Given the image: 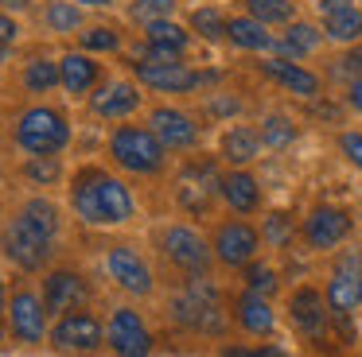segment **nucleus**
Instances as JSON below:
<instances>
[{"label":"nucleus","mask_w":362,"mask_h":357,"mask_svg":"<svg viewBox=\"0 0 362 357\" xmlns=\"http://www.w3.org/2000/svg\"><path fill=\"white\" fill-rule=\"evenodd\" d=\"M292 136H296V128H292V121H284V116H265V121H261V144L284 147V144H292Z\"/></svg>","instance_id":"2f4dec72"},{"label":"nucleus","mask_w":362,"mask_h":357,"mask_svg":"<svg viewBox=\"0 0 362 357\" xmlns=\"http://www.w3.org/2000/svg\"><path fill=\"white\" fill-rule=\"evenodd\" d=\"M4 253H8V260H16L20 268L35 272V268H43L47 256H51V237H43V233L20 214L16 222H8V229H4Z\"/></svg>","instance_id":"423d86ee"},{"label":"nucleus","mask_w":362,"mask_h":357,"mask_svg":"<svg viewBox=\"0 0 362 357\" xmlns=\"http://www.w3.org/2000/svg\"><path fill=\"white\" fill-rule=\"evenodd\" d=\"M172 8H175V0H136V4H133V20H144V23L168 20Z\"/></svg>","instance_id":"c9c22d12"},{"label":"nucleus","mask_w":362,"mask_h":357,"mask_svg":"<svg viewBox=\"0 0 362 357\" xmlns=\"http://www.w3.org/2000/svg\"><path fill=\"white\" fill-rule=\"evenodd\" d=\"M226 23H230V20H222V16L214 12V8H199V12L191 16V28H195L203 39H218V35H226Z\"/></svg>","instance_id":"473e14b6"},{"label":"nucleus","mask_w":362,"mask_h":357,"mask_svg":"<svg viewBox=\"0 0 362 357\" xmlns=\"http://www.w3.org/2000/svg\"><path fill=\"white\" fill-rule=\"evenodd\" d=\"M43 20H47V28H51V31L66 35V31H78L82 12H78V4H71V0H55V4H51L47 12H43Z\"/></svg>","instance_id":"c85d7f7f"},{"label":"nucleus","mask_w":362,"mask_h":357,"mask_svg":"<svg viewBox=\"0 0 362 357\" xmlns=\"http://www.w3.org/2000/svg\"><path fill=\"white\" fill-rule=\"evenodd\" d=\"M261 70H265V74L273 78L276 85H284V90H292V93H300V97H315V93H320V78H315L312 70H304L300 62L269 59V62H261Z\"/></svg>","instance_id":"412c9836"},{"label":"nucleus","mask_w":362,"mask_h":357,"mask_svg":"<svg viewBox=\"0 0 362 357\" xmlns=\"http://www.w3.org/2000/svg\"><path fill=\"white\" fill-rule=\"evenodd\" d=\"M82 47L86 51H117L121 39L113 28H90V31H82Z\"/></svg>","instance_id":"f704fd0d"},{"label":"nucleus","mask_w":362,"mask_h":357,"mask_svg":"<svg viewBox=\"0 0 362 357\" xmlns=\"http://www.w3.org/2000/svg\"><path fill=\"white\" fill-rule=\"evenodd\" d=\"M164 256L175 264V268L191 272V276H203L206 264H211V248H206V241L199 237L195 229H187V225H175V229L164 233Z\"/></svg>","instance_id":"0eeeda50"},{"label":"nucleus","mask_w":362,"mask_h":357,"mask_svg":"<svg viewBox=\"0 0 362 357\" xmlns=\"http://www.w3.org/2000/svg\"><path fill=\"white\" fill-rule=\"evenodd\" d=\"M234 310H238V322H242L250 334H269V330H273V322H276L269 299H265V295H253V291H245L242 299H238Z\"/></svg>","instance_id":"5701e85b"},{"label":"nucleus","mask_w":362,"mask_h":357,"mask_svg":"<svg viewBox=\"0 0 362 357\" xmlns=\"http://www.w3.org/2000/svg\"><path fill=\"white\" fill-rule=\"evenodd\" d=\"M288 315H292V326H296L304 338H312V341L327 338V299H323L315 287H300V291L292 295Z\"/></svg>","instance_id":"9d476101"},{"label":"nucleus","mask_w":362,"mask_h":357,"mask_svg":"<svg viewBox=\"0 0 362 357\" xmlns=\"http://www.w3.org/2000/svg\"><path fill=\"white\" fill-rule=\"evenodd\" d=\"M0 8H4V12H24L28 0H0Z\"/></svg>","instance_id":"c03bdc74"},{"label":"nucleus","mask_w":362,"mask_h":357,"mask_svg":"<svg viewBox=\"0 0 362 357\" xmlns=\"http://www.w3.org/2000/svg\"><path fill=\"white\" fill-rule=\"evenodd\" d=\"M4 54H8V47H4V43H0V62H4Z\"/></svg>","instance_id":"de8ad7c7"},{"label":"nucleus","mask_w":362,"mask_h":357,"mask_svg":"<svg viewBox=\"0 0 362 357\" xmlns=\"http://www.w3.org/2000/svg\"><path fill=\"white\" fill-rule=\"evenodd\" d=\"M351 233V214L339 206H315L304 222V237L312 248H335Z\"/></svg>","instance_id":"f8f14e48"},{"label":"nucleus","mask_w":362,"mask_h":357,"mask_svg":"<svg viewBox=\"0 0 362 357\" xmlns=\"http://www.w3.org/2000/svg\"><path fill=\"white\" fill-rule=\"evenodd\" d=\"M343 155L354 163V167H362V136L358 132H346L343 136Z\"/></svg>","instance_id":"58836bf2"},{"label":"nucleus","mask_w":362,"mask_h":357,"mask_svg":"<svg viewBox=\"0 0 362 357\" xmlns=\"http://www.w3.org/2000/svg\"><path fill=\"white\" fill-rule=\"evenodd\" d=\"M28 175H32L35 183H55V178H59L55 155H32V163H28Z\"/></svg>","instance_id":"4c0bfd02"},{"label":"nucleus","mask_w":362,"mask_h":357,"mask_svg":"<svg viewBox=\"0 0 362 357\" xmlns=\"http://www.w3.org/2000/svg\"><path fill=\"white\" fill-rule=\"evenodd\" d=\"M222 198H226L230 210H238V214H253V210L261 206V186L253 175H245V171H234V175L222 178Z\"/></svg>","instance_id":"4be33fe9"},{"label":"nucleus","mask_w":362,"mask_h":357,"mask_svg":"<svg viewBox=\"0 0 362 357\" xmlns=\"http://www.w3.org/2000/svg\"><path fill=\"white\" fill-rule=\"evenodd\" d=\"M71 202H74V214L90 225H121L133 217V198H129L125 183H117L105 171H82L74 178Z\"/></svg>","instance_id":"f257e3e1"},{"label":"nucleus","mask_w":362,"mask_h":357,"mask_svg":"<svg viewBox=\"0 0 362 357\" xmlns=\"http://www.w3.org/2000/svg\"><path fill=\"white\" fill-rule=\"evenodd\" d=\"M105 338H110L113 353H121V357H148V349H152V338L144 330L141 315L129 307L113 310L110 326H105Z\"/></svg>","instance_id":"6e6552de"},{"label":"nucleus","mask_w":362,"mask_h":357,"mask_svg":"<svg viewBox=\"0 0 362 357\" xmlns=\"http://www.w3.org/2000/svg\"><path fill=\"white\" fill-rule=\"evenodd\" d=\"M288 237H292V217L288 214H269L265 217V241L269 245H288Z\"/></svg>","instance_id":"e433bc0d"},{"label":"nucleus","mask_w":362,"mask_h":357,"mask_svg":"<svg viewBox=\"0 0 362 357\" xmlns=\"http://www.w3.org/2000/svg\"><path fill=\"white\" fill-rule=\"evenodd\" d=\"M245 287H250L253 295H273L276 291V272L269 268V264H253L250 260V279H245Z\"/></svg>","instance_id":"72a5a7b5"},{"label":"nucleus","mask_w":362,"mask_h":357,"mask_svg":"<svg viewBox=\"0 0 362 357\" xmlns=\"http://www.w3.org/2000/svg\"><path fill=\"white\" fill-rule=\"evenodd\" d=\"M16 35H20V28L12 23V16H4V12H0V43H4V47H12V43H16Z\"/></svg>","instance_id":"ea45409f"},{"label":"nucleus","mask_w":362,"mask_h":357,"mask_svg":"<svg viewBox=\"0 0 362 357\" xmlns=\"http://www.w3.org/2000/svg\"><path fill=\"white\" fill-rule=\"evenodd\" d=\"M71 4H86V8H110L113 0H71Z\"/></svg>","instance_id":"a18cd8bd"},{"label":"nucleus","mask_w":362,"mask_h":357,"mask_svg":"<svg viewBox=\"0 0 362 357\" xmlns=\"http://www.w3.org/2000/svg\"><path fill=\"white\" fill-rule=\"evenodd\" d=\"M320 16H323V35L335 43H354L362 39V12L351 0H320Z\"/></svg>","instance_id":"f3484780"},{"label":"nucleus","mask_w":362,"mask_h":357,"mask_svg":"<svg viewBox=\"0 0 362 357\" xmlns=\"http://www.w3.org/2000/svg\"><path fill=\"white\" fill-rule=\"evenodd\" d=\"M8 307V295H4V284H0V310Z\"/></svg>","instance_id":"49530a36"},{"label":"nucleus","mask_w":362,"mask_h":357,"mask_svg":"<svg viewBox=\"0 0 362 357\" xmlns=\"http://www.w3.org/2000/svg\"><path fill=\"white\" fill-rule=\"evenodd\" d=\"M172 318L195 334H222L226 330V315H222L218 291L199 276L172 299Z\"/></svg>","instance_id":"f03ea898"},{"label":"nucleus","mask_w":362,"mask_h":357,"mask_svg":"<svg viewBox=\"0 0 362 357\" xmlns=\"http://www.w3.org/2000/svg\"><path fill=\"white\" fill-rule=\"evenodd\" d=\"M86 303V284L74 272H51L47 284H43V307L55 310V315H71L74 307Z\"/></svg>","instance_id":"a211bd4d"},{"label":"nucleus","mask_w":362,"mask_h":357,"mask_svg":"<svg viewBox=\"0 0 362 357\" xmlns=\"http://www.w3.org/2000/svg\"><path fill=\"white\" fill-rule=\"evenodd\" d=\"M59 82L66 85V93H86L98 82V62H90L86 54H66L59 62Z\"/></svg>","instance_id":"b1692460"},{"label":"nucleus","mask_w":362,"mask_h":357,"mask_svg":"<svg viewBox=\"0 0 362 357\" xmlns=\"http://www.w3.org/2000/svg\"><path fill=\"white\" fill-rule=\"evenodd\" d=\"M315 47H320V31L308 28V23H288V31H284V39H281V51L284 54L304 59V54H312Z\"/></svg>","instance_id":"bb28decb"},{"label":"nucleus","mask_w":362,"mask_h":357,"mask_svg":"<svg viewBox=\"0 0 362 357\" xmlns=\"http://www.w3.org/2000/svg\"><path fill=\"white\" fill-rule=\"evenodd\" d=\"M51 341L59 349H74V353H90V349L102 346V322L94 315H82V310H71L63 315V322L51 330Z\"/></svg>","instance_id":"9b49d317"},{"label":"nucleus","mask_w":362,"mask_h":357,"mask_svg":"<svg viewBox=\"0 0 362 357\" xmlns=\"http://www.w3.org/2000/svg\"><path fill=\"white\" fill-rule=\"evenodd\" d=\"M222 357H284L281 349H226Z\"/></svg>","instance_id":"a19ab883"},{"label":"nucleus","mask_w":362,"mask_h":357,"mask_svg":"<svg viewBox=\"0 0 362 357\" xmlns=\"http://www.w3.org/2000/svg\"><path fill=\"white\" fill-rule=\"evenodd\" d=\"M12 334H16L20 341H43V334H47V307H43L40 299H35L32 291H16L12 295Z\"/></svg>","instance_id":"dca6fc26"},{"label":"nucleus","mask_w":362,"mask_h":357,"mask_svg":"<svg viewBox=\"0 0 362 357\" xmlns=\"http://www.w3.org/2000/svg\"><path fill=\"white\" fill-rule=\"evenodd\" d=\"M55 82H59V66H55V62H47V59L28 62V70H24V85H28L32 93H47Z\"/></svg>","instance_id":"7c9ffc66"},{"label":"nucleus","mask_w":362,"mask_h":357,"mask_svg":"<svg viewBox=\"0 0 362 357\" xmlns=\"http://www.w3.org/2000/svg\"><path fill=\"white\" fill-rule=\"evenodd\" d=\"M136 78L148 90H160V93H187L206 82V74L187 70L183 62H136Z\"/></svg>","instance_id":"1a4fd4ad"},{"label":"nucleus","mask_w":362,"mask_h":357,"mask_svg":"<svg viewBox=\"0 0 362 357\" xmlns=\"http://www.w3.org/2000/svg\"><path fill=\"white\" fill-rule=\"evenodd\" d=\"M110 152H113V159L125 171H133V175H156V171L164 167V144L156 140L152 128H136V124L117 128L110 140Z\"/></svg>","instance_id":"7ed1b4c3"},{"label":"nucleus","mask_w":362,"mask_h":357,"mask_svg":"<svg viewBox=\"0 0 362 357\" xmlns=\"http://www.w3.org/2000/svg\"><path fill=\"white\" fill-rule=\"evenodd\" d=\"M144 39H148V51H144L141 62H175L183 51H187L191 35L172 20H152L144 23Z\"/></svg>","instance_id":"2eb2a0df"},{"label":"nucleus","mask_w":362,"mask_h":357,"mask_svg":"<svg viewBox=\"0 0 362 357\" xmlns=\"http://www.w3.org/2000/svg\"><path fill=\"white\" fill-rule=\"evenodd\" d=\"M343 70H346V74H358V78H362V51H351V54H346V59H343Z\"/></svg>","instance_id":"79ce46f5"},{"label":"nucleus","mask_w":362,"mask_h":357,"mask_svg":"<svg viewBox=\"0 0 362 357\" xmlns=\"http://www.w3.org/2000/svg\"><path fill=\"white\" fill-rule=\"evenodd\" d=\"M152 132L164 147H191L199 140V128L191 124V116L175 113V109H156L152 113Z\"/></svg>","instance_id":"aec40b11"},{"label":"nucleus","mask_w":362,"mask_h":357,"mask_svg":"<svg viewBox=\"0 0 362 357\" xmlns=\"http://www.w3.org/2000/svg\"><path fill=\"white\" fill-rule=\"evenodd\" d=\"M354 307H362V253H343L327 284V310L351 318Z\"/></svg>","instance_id":"39448f33"},{"label":"nucleus","mask_w":362,"mask_h":357,"mask_svg":"<svg viewBox=\"0 0 362 357\" xmlns=\"http://www.w3.org/2000/svg\"><path fill=\"white\" fill-rule=\"evenodd\" d=\"M214 253H218V260L226 268H245L257 256V233H253V225L226 222L218 229V237H214Z\"/></svg>","instance_id":"ddd939ff"},{"label":"nucleus","mask_w":362,"mask_h":357,"mask_svg":"<svg viewBox=\"0 0 362 357\" xmlns=\"http://www.w3.org/2000/svg\"><path fill=\"white\" fill-rule=\"evenodd\" d=\"M24 217H28V222H32L35 229L43 233V237L55 241V233H59V210L51 206L47 198H32V202L24 206Z\"/></svg>","instance_id":"cd10ccee"},{"label":"nucleus","mask_w":362,"mask_h":357,"mask_svg":"<svg viewBox=\"0 0 362 357\" xmlns=\"http://www.w3.org/2000/svg\"><path fill=\"white\" fill-rule=\"evenodd\" d=\"M257 147H261V132H253V128H230L226 132V140H222V155H226L230 163H250L253 155H257Z\"/></svg>","instance_id":"a878e982"},{"label":"nucleus","mask_w":362,"mask_h":357,"mask_svg":"<svg viewBox=\"0 0 362 357\" xmlns=\"http://www.w3.org/2000/svg\"><path fill=\"white\" fill-rule=\"evenodd\" d=\"M226 35L234 47H245V51H269L273 43V35L265 31V23L253 20V16H242V20H230L226 23Z\"/></svg>","instance_id":"393cba45"},{"label":"nucleus","mask_w":362,"mask_h":357,"mask_svg":"<svg viewBox=\"0 0 362 357\" xmlns=\"http://www.w3.org/2000/svg\"><path fill=\"white\" fill-rule=\"evenodd\" d=\"M16 140H20V147L32 152V155H55L66 147L71 128H66V121L55 109H28L16 124Z\"/></svg>","instance_id":"20e7f679"},{"label":"nucleus","mask_w":362,"mask_h":357,"mask_svg":"<svg viewBox=\"0 0 362 357\" xmlns=\"http://www.w3.org/2000/svg\"><path fill=\"white\" fill-rule=\"evenodd\" d=\"M351 105L362 113V78H354V82H351Z\"/></svg>","instance_id":"37998d69"},{"label":"nucleus","mask_w":362,"mask_h":357,"mask_svg":"<svg viewBox=\"0 0 362 357\" xmlns=\"http://www.w3.org/2000/svg\"><path fill=\"white\" fill-rule=\"evenodd\" d=\"M136 105H141V93L129 82H105L94 93V113L105 116V121H121V116L136 113Z\"/></svg>","instance_id":"6ab92c4d"},{"label":"nucleus","mask_w":362,"mask_h":357,"mask_svg":"<svg viewBox=\"0 0 362 357\" xmlns=\"http://www.w3.org/2000/svg\"><path fill=\"white\" fill-rule=\"evenodd\" d=\"M105 268H110V276L117 279L125 291H133V295H148L152 291V272H148V264L141 260V253H136V248H129V245L110 248Z\"/></svg>","instance_id":"4468645a"},{"label":"nucleus","mask_w":362,"mask_h":357,"mask_svg":"<svg viewBox=\"0 0 362 357\" xmlns=\"http://www.w3.org/2000/svg\"><path fill=\"white\" fill-rule=\"evenodd\" d=\"M250 4V16L253 20H261L269 28V23H288L292 20V0H245Z\"/></svg>","instance_id":"c756f323"}]
</instances>
